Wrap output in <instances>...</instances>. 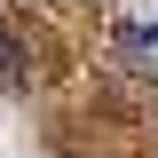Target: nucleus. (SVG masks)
I'll use <instances>...</instances> for the list:
<instances>
[{
	"label": "nucleus",
	"mask_w": 158,
	"mask_h": 158,
	"mask_svg": "<svg viewBox=\"0 0 158 158\" xmlns=\"http://www.w3.org/2000/svg\"><path fill=\"white\" fill-rule=\"evenodd\" d=\"M24 79H32V63H24V40L8 24V8H0V87H24Z\"/></svg>",
	"instance_id": "nucleus-1"
}]
</instances>
